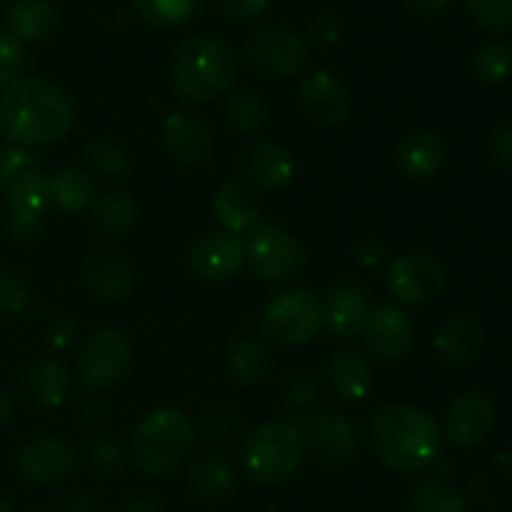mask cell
I'll return each mask as SVG.
<instances>
[{"label":"cell","mask_w":512,"mask_h":512,"mask_svg":"<svg viewBox=\"0 0 512 512\" xmlns=\"http://www.w3.org/2000/svg\"><path fill=\"white\" fill-rule=\"evenodd\" d=\"M13 413H15L13 398H10V395L5 393L3 388H0V428H5V425L10 423V418H13Z\"/></svg>","instance_id":"db71d44e"},{"label":"cell","mask_w":512,"mask_h":512,"mask_svg":"<svg viewBox=\"0 0 512 512\" xmlns=\"http://www.w3.org/2000/svg\"><path fill=\"white\" fill-rule=\"evenodd\" d=\"M125 455L123 448L118 443L108 438H98L95 443H90L88 448V465L98 475H113L123 468Z\"/></svg>","instance_id":"b9f144b4"},{"label":"cell","mask_w":512,"mask_h":512,"mask_svg":"<svg viewBox=\"0 0 512 512\" xmlns=\"http://www.w3.org/2000/svg\"><path fill=\"white\" fill-rule=\"evenodd\" d=\"M305 448L325 465H348L360 450V433L353 420L343 413H320L310 418L303 428Z\"/></svg>","instance_id":"e0dca14e"},{"label":"cell","mask_w":512,"mask_h":512,"mask_svg":"<svg viewBox=\"0 0 512 512\" xmlns=\"http://www.w3.org/2000/svg\"><path fill=\"white\" fill-rule=\"evenodd\" d=\"M83 283L95 298L125 300L135 288V268L115 250H95L83 263Z\"/></svg>","instance_id":"44dd1931"},{"label":"cell","mask_w":512,"mask_h":512,"mask_svg":"<svg viewBox=\"0 0 512 512\" xmlns=\"http://www.w3.org/2000/svg\"><path fill=\"white\" fill-rule=\"evenodd\" d=\"M30 303V288L15 270H0V315H23Z\"/></svg>","instance_id":"ab89813d"},{"label":"cell","mask_w":512,"mask_h":512,"mask_svg":"<svg viewBox=\"0 0 512 512\" xmlns=\"http://www.w3.org/2000/svg\"><path fill=\"white\" fill-rule=\"evenodd\" d=\"M330 388L345 403H363L373 393V370L355 350H343L328 365Z\"/></svg>","instance_id":"f1b7e54d"},{"label":"cell","mask_w":512,"mask_h":512,"mask_svg":"<svg viewBox=\"0 0 512 512\" xmlns=\"http://www.w3.org/2000/svg\"><path fill=\"white\" fill-rule=\"evenodd\" d=\"M58 512H105L103 505L95 503L93 498H85V495H78V498H68L63 505H60Z\"/></svg>","instance_id":"816d5d0a"},{"label":"cell","mask_w":512,"mask_h":512,"mask_svg":"<svg viewBox=\"0 0 512 512\" xmlns=\"http://www.w3.org/2000/svg\"><path fill=\"white\" fill-rule=\"evenodd\" d=\"M408 508L410 512H465L468 500L448 480L425 478L410 490Z\"/></svg>","instance_id":"1f68e13d"},{"label":"cell","mask_w":512,"mask_h":512,"mask_svg":"<svg viewBox=\"0 0 512 512\" xmlns=\"http://www.w3.org/2000/svg\"><path fill=\"white\" fill-rule=\"evenodd\" d=\"M283 395L295 410L310 413L320 403V383L308 373V370H293L283 383Z\"/></svg>","instance_id":"74e56055"},{"label":"cell","mask_w":512,"mask_h":512,"mask_svg":"<svg viewBox=\"0 0 512 512\" xmlns=\"http://www.w3.org/2000/svg\"><path fill=\"white\" fill-rule=\"evenodd\" d=\"M453 0H405L410 10L415 15H423V18H433V15H440L445 8H450Z\"/></svg>","instance_id":"f907efd6"},{"label":"cell","mask_w":512,"mask_h":512,"mask_svg":"<svg viewBox=\"0 0 512 512\" xmlns=\"http://www.w3.org/2000/svg\"><path fill=\"white\" fill-rule=\"evenodd\" d=\"M238 413L228 405H213L210 410L203 413V433L208 435L210 440H230L235 433H238Z\"/></svg>","instance_id":"7bdbcfd3"},{"label":"cell","mask_w":512,"mask_h":512,"mask_svg":"<svg viewBox=\"0 0 512 512\" xmlns=\"http://www.w3.org/2000/svg\"><path fill=\"white\" fill-rule=\"evenodd\" d=\"M58 28V8L53 0H13L8 8V33L20 43H40Z\"/></svg>","instance_id":"83f0119b"},{"label":"cell","mask_w":512,"mask_h":512,"mask_svg":"<svg viewBox=\"0 0 512 512\" xmlns=\"http://www.w3.org/2000/svg\"><path fill=\"white\" fill-rule=\"evenodd\" d=\"M213 215L225 233L245 235L260 220V208L248 185L225 183L213 195Z\"/></svg>","instance_id":"484cf974"},{"label":"cell","mask_w":512,"mask_h":512,"mask_svg":"<svg viewBox=\"0 0 512 512\" xmlns=\"http://www.w3.org/2000/svg\"><path fill=\"white\" fill-rule=\"evenodd\" d=\"M310 30H313V38L318 40V43L333 45L338 43L340 35H343V20L335 13H330V10H325V13L315 15Z\"/></svg>","instance_id":"7dc6e473"},{"label":"cell","mask_w":512,"mask_h":512,"mask_svg":"<svg viewBox=\"0 0 512 512\" xmlns=\"http://www.w3.org/2000/svg\"><path fill=\"white\" fill-rule=\"evenodd\" d=\"M70 383V370L60 360L43 358L25 370L23 395L33 408L55 410L68 398Z\"/></svg>","instance_id":"cb8c5ba5"},{"label":"cell","mask_w":512,"mask_h":512,"mask_svg":"<svg viewBox=\"0 0 512 512\" xmlns=\"http://www.w3.org/2000/svg\"><path fill=\"white\" fill-rule=\"evenodd\" d=\"M353 255L365 270H373L380 268V265L388 260V248H385L378 238H363L358 240V245L353 248Z\"/></svg>","instance_id":"c3c4849f"},{"label":"cell","mask_w":512,"mask_h":512,"mask_svg":"<svg viewBox=\"0 0 512 512\" xmlns=\"http://www.w3.org/2000/svg\"><path fill=\"white\" fill-rule=\"evenodd\" d=\"M473 73L475 78L483 80L488 85L505 83L512 73V48L500 43V40H490V43L480 45L473 53Z\"/></svg>","instance_id":"e575fe53"},{"label":"cell","mask_w":512,"mask_h":512,"mask_svg":"<svg viewBox=\"0 0 512 512\" xmlns=\"http://www.w3.org/2000/svg\"><path fill=\"white\" fill-rule=\"evenodd\" d=\"M243 245L245 265L263 283H285L305 268L303 243L273 220H258L245 233Z\"/></svg>","instance_id":"8992f818"},{"label":"cell","mask_w":512,"mask_h":512,"mask_svg":"<svg viewBox=\"0 0 512 512\" xmlns=\"http://www.w3.org/2000/svg\"><path fill=\"white\" fill-rule=\"evenodd\" d=\"M25 63H28V53L23 43L8 30H0V90L13 85L23 75Z\"/></svg>","instance_id":"f35d334b"},{"label":"cell","mask_w":512,"mask_h":512,"mask_svg":"<svg viewBox=\"0 0 512 512\" xmlns=\"http://www.w3.org/2000/svg\"><path fill=\"white\" fill-rule=\"evenodd\" d=\"M190 270L200 283L223 285L238 278L245 268V245L240 235L213 230L190 248Z\"/></svg>","instance_id":"7c38bea8"},{"label":"cell","mask_w":512,"mask_h":512,"mask_svg":"<svg viewBox=\"0 0 512 512\" xmlns=\"http://www.w3.org/2000/svg\"><path fill=\"white\" fill-rule=\"evenodd\" d=\"M135 13L155 28H175L195 18L203 0H130Z\"/></svg>","instance_id":"836d02e7"},{"label":"cell","mask_w":512,"mask_h":512,"mask_svg":"<svg viewBox=\"0 0 512 512\" xmlns=\"http://www.w3.org/2000/svg\"><path fill=\"white\" fill-rule=\"evenodd\" d=\"M103 418H105V410L103 405H100V400L90 398L85 400V403H80L78 423L83 425V428H98V425L103 423Z\"/></svg>","instance_id":"681fc988"},{"label":"cell","mask_w":512,"mask_h":512,"mask_svg":"<svg viewBox=\"0 0 512 512\" xmlns=\"http://www.w3.org/2000/svg\"><path fill=\"white\" fill-rule=\"evenodd\" d=\"M388 290L398 303L428 305L445 290V270L435 258L405 253L388 268Z\"/></svg>","instance_id":"8fae6325"},{"label":"cell","mask_w":512,"mask_h":512,"mask_svg":"<svg viewBox=\"0 0 512 512\" xmlns=\"http://www.w3.org/2000/svg\"><path fill=\"white\" fill-rule=\"evenodd\" d=\"M360 338L375 358L400 360L413 348L415 325L400 305L380 303L365 315L360 325Z\"/></svg>","instance_id":"4fadbf2b"},{"label":"cell","mask_w":512,"mask_h":512,"mask_svg":"<svg viewBox=\"0 0 512 512\" xmlns=\"http://www.w3.org/2000/svg\"><path fill=\"white\" fill-rule=\"evenodd\" d=\"M5 208H8L10 235L20 243H33L43 230L50 208L48 175L35 168L13 180L5 190Z\"/></svg>","instance_id":"30bf717a"},{"label":"cell","mask_w":512,"mask_h":512,"mask_svg":"<svg viewBox=\"0 0 512 512\" xmlns=\"http://www.w3.org/2000/svg\"><path fill=\"white\" fill-rule=\"evenodd\" d=\"M138 205L128 190H108L90 205V223L103 238L120 240L135 228Z\"/></svg>","instance_id":"4316f807"},{"label":"cell","mask_w":512,"mask_h":512,"mask_svg":"<svg viewBox=\"0 0 512 512\" xmlns=\"http://www.w3.org/2000/svg\"><path fill=\"white\" fill-rule=\"evenodd\" d=\"M488 153L495 168L512 170V125L503 123L490 133Z\"/></svg>","instance_id":"f6af8a7d"},{"label":"cell","mask_w":512,"mask_h":512,"mask_svg":"<svg viewBox=\"0 0 512 512\" xmlns=\"http://www.w3.org/2000/svg\"><path fill=\"white\" fill-rule=\"evenodd\" d=\"M498 408L483 390H468L453 398L445 413V438L460 450L478 448L495 428Z\"/></svg>","instance_id":"9a60e30c"},{"label":"cell","mask_w":512,"mask_h":512,"mask_svg":"<svg viewBox=\"0 0 512 512\" xmlns=\"http://www.w3.org/2000/svg\"><path fill=\"white\" fill-rule=\"evenodd\" d=\"M508 512H512V510H508Z\"/></svg>","instance_id":"9f6ffc18"},{"label":"cell","mask_w":512,"mask_h":512,"mask_svg":"<svg viewBox=\"0 0 512 512\" xmlns=\"http://www.w3.org/2000/svg\"><path fill=\"white\" fill-rule=\"evenodd\" d=\"M368 435L380 463L395 473L428 470L443 450L438 420L415 405H385L375 410Z\"/></svg>","instance_id":"7a4b0ae2"},{"label":"cell","mask_w":512,"mask_h":512,"mask_svg":"<svg viewBox=\"0 0 512 512\" xmlns=\"http://www.w3.org/2000/svg\"><path fill=\"white\" fill-rule=\"evenodd\" d=\"M160 140L163 148L173 160L188 168H200L210 160L215 148L213 130H210L208 120L200 115L188 113V110H178V113L165 115L160 123Z\"/></svg>","instance_id":"d6986e66"},{"label":"cell","mask_w":512,"mask_h":512,"mask_svg":"<svg viewBox=\"0 0 512 512\" xmlns=\"http://www.w3.org/2000/svg\"><path fill=\"white\" fill-rule=\"evenodd\" d=\"M470 18L488 33H503L512 25V0H465Z\"/></svg>","instance_id":"8d00e7d4"},{"label":"cell","mask_w":512,"mask_h":512,"mask_svg":"<svg viewBox=\"0 0 512 512\" xmlns=\"http://www.w3.org/2000/svg\"><path fill=\"white\" fill-rule=\"evenodd\" d=\"M235 485V465L225 453H205L190 470V488L208 503L228 498Z\"/></svg>","instance_id":"f546056e"},{"label":"cell","mask_w":512,"mask_h":512,"mask_svg":"<svg viewBox=\"0 0 512 512\" xmlns=\"http://www.w3.org/2000/svg\"><path fill=\"white\" fill-rule=\"evenodd\" d=\"M238 170L250 190L273 193L293 183L298 165L285 145L273 140H255L240 150Z\"/></svg>","instance_id":"5bb4252c"},{"label":"cell","mask_w":512,"mask_h":512,"mask_svg":"<svg viewBox=\"0 0 512 512\" xmlns=\"http://www.w3.org/2000/svg\"><path fill=\"white\" fill-rule=\"evenodd\" d=\"M133 363V345L130 338L118 328H100L85 340V348L80 353V383L90 393H100L128 375Z\"/></svg>","instance_id":"ba28073f"},{"label":"cell","mask_w":512,"mask_h":512,"mask_svg":"<svg viewBox=\"0 0 512 512\" xmlns=\"http://www.w3.org/2000/svg\"><path fill=\"white\" fill-rule=\"evenodd\" d=\"M80 328L73 318H58L48 328V345L55 353H68L78 343Z\"/></svg>","instance_id":"bcb514c9"},{"label":"cell","mask_w":512,"mask_h":512,"mask_svg":"<svg viewBox=\"0 0 512 512\" xmlns=\"http://www.w3.org/2000/svg\"><path fill=\"white\" fill-rule=\"evenodd\" d=\"M225 370L238 385L255 388V385L268 383L270 375L275 373V355L268 343L245 335V338H238L228 348Z\"/></svg>","instance_id":"d4e9b609"},{"label":"cell","mask_w":512,"mask_h":512,"mask_svg":"<svg viewBox=\"0 0 512 512\" xmlns=\"http://www.w3.org/2000/svg\"><path fill=\"white\" fill-rule=\"evenodd\" d=\"M448 148L435 130L415 128L405 133L395 145V163L398 170L410 180H428L440 173Z\"/></svg>","instance_id":"7402d4cb"},{"label":"cell","mask_w":512,"mask_h":512,"mask_svg":"<svg viewBox=\"0 0 512 512\" xmlns=\"http://www.w3.org/2000/svg\"><path fill=\"white\" fill-rule=\"evenodd\" d=\"M298 108L318 128H338L350 113L348 88L328 70H313L298 85Z\"/></svg>","instance_id":"ac0fdd59"},{"label":"cell","mask_w":512,"mask_h":512,"mask_svg":"<svg viewBox=\"0 0 512 512\" xmlns=\"http://www.w3.org/2000/svg\"><path fill=\"white\" fill-rule=\"evenodd\" d=\"M303 453L305 440L298 425L290 420H268L243 440L240 463L253 483L278 488L298 473Z\"/></svg>","instance_id":"5b68a950"},{"label":"cell","mask_w":512,"mask_h":512,"mask_svg":"<svg viewBox=\"0 0 512 512\" xmlns=\"http://www.w3.org/2000/svg\"><path fill=\"white\" fill-rule=\"evenodd\" d=\"M195 448V425L183 410L155 408L130 435V458L143 475L168 478L185 465Z\"/></svg>","instance_id":"277c9868"},{"label":"cell","mask_w":512,"mask_h":512,"mask_svg":"<svg viewBox=\"0 0 512 512\" xmlns=\"http://www.w3.org/2000/svg\"><path fill=\"white\" fill-rule=\"evenodd\" d=\"M85 158L105 178H120V175L128 173V155H125V150L115 145L110 138H103V135L90 138L85 143Z\"/></svg>","instance_id":"d590c367"},{"label":"cell","mask_w":512,"mask_h":512,"mask_svg":"<svg viewBox=\"0 0 512 512\" xmlns=\"http://www.w3.org/2000/svg\"><path fill=\"white\" fill-rule=\"evenodd\" d=\"M75 125V105L45 78H18L0 93V135L15 148L63 140Z\"/></svg>","instance_id":"6da1fadb"},{"label":"cell","mask_w":512,"mask_h":512,"mask_svg":"<svg viewBox=\"0 0 512 512\" xmlns=\"http://www.w3.org/2000/svg\"><path fill=\"white\" fill-rule=\"evenodd\" d=\"M35 168H40V163L33 153H28V150L23 148H15V145L10 143H0V188L8 190V185L13 183V180H18L20 175Z\"/></svg>","instance_id":"60d3db41"},{"label":"cell","mask_w":512,"mask_h":512,"mask_svg":"<svg viewBox=\"0 0 512 512\" xmlns=\"http://www.w3.org/2000/svg\"><path fill=\"white\" fill-rule=\"evenodd\" d=\"M248 65L265 80H285L300 73L308 60L303 38L290 25L270 23L255 30L245 50Z\"/></svg>","instance_id":"9c48e42d"},{"label":"cell","mask_w":512,"mask_h":512,"mask_svg":"<svg viewBox=\"0 0 512 512\" xmlns=\"http://www.w3.org/2000/svg\"><path fill=\"white\" fill-rule=\"evenodd\" d=\"M223 113L238 133H255V130L265 125V118H268V103H265L263 95L255 93V90L240 88L233 90V93L225 98Z\"/></svg>","instance_id":"d6a6232c"},{"label":"cell","mask_w":512,"mask_h":512,"mask_svg":"<svg viewBox=\"0 0 512 512\" xmlns=\"http://www.w3.org/2000/svg\"><path fill=\"white\" fill-rule=\"evenodd\" d=\"M273 0H213L215 10L228 23H253L270 8Z\"/></svg>","instance_id":"ee69618b"},{"label":"cell","mask_w":512,"mask_h":512,"mask_svg":"<svg viewBox=\"0 0 512 512\" xmlns=\"http://www.w3.org/2000/svg\"><path fill=\"white\" fill-rule=\"evenodd\" d=\"M263 330L285 348L310 343L323 330V305L315 293L290 288L270 298L263 308Z\"/></svg>","instance_id":"52a82bcc"},{"label":"cell","mask_w":512,"mask_h":512,"mask_svg":"<svg viewBox=\"0 0 512 512\" xmlns=\"http://www.w3.org/2000/svg\"><path fill=\"white\" fill-rule=\"evenodd\" d=\"M50 203L63 213H83L95 200V183L88 173L78 168H63L48 178Z\"/></svg>","instance_id":"4dcf8cb0"},{"label":"cell","mask_w":512,"mask_h":512,"mask_svg":"<svg viewBox=\"0 0 512 512\" xmlns=\"http://www.w3.org/2000/svg\"><path fill=\"white\" fill-rule=\"evenodd\" d=\"M488 330L475 315H458L448 320L435 335V353L448 365H468L483 355Z\"/></svg>","instance_id":"603a6c76"},{"label":"cell","mask_w":512,"mask_h":512,"mask_svg":"<svg viewBox=\"0 0 512 512\" xmlns=\"http://www.w3.org/2000/svg\"><path fill=\"white\" fill-rule=\"evenodd\" d=\"M18 468L30 483L58 485L65 483L78 470V453L65 438L38 435L20 448Z\"/></svg>","instance_id":"2e32d148"},{"label":"cell","mask_w":512,"mask_h":512,"mask_svg":"<svg viewBox=\"0 0 512 512\" xmlns=\"http://www.w3.org/2000/svg\"><path fill=\"white\" fill-rule=\"evenodd\" d=\"M123 512H160V505L150 498H133L125 503Z\"/></svg>","instance_id":"f5cc1de1"},{"label":"cell","mask_w":512,"mask_h":512,"mask_svg":"<svg viewBox=\"0 0 512 512\" xmlns=\"http://www.w3.org/2000/svg\"><path fill=\"white\" fill-rule=\"evenodd\" d=\"M320 305H323V330L335 340H350L360 333V325L370 310L363 285L348 278L330 283Z\"/></svg>","instance_id":"ffe728a7"},{"label":"cell","mask_w":512,"mask_h":512,"mask_svg":"<svg viewBox=\"0 0 512 512\" xmlns=\"http://www.w3.org/2000/svg\"><path fill=\"white\" fill-rule=\"evenodd\" d=\"M0 512H15V508H13V505L8 503V500L0 498Z\"/></svg>","instance_id":"11a10c76"},{"label":"cell","mask_w":512,"mask_h":512,"mask_svg":"<svg viewBox=\"0 0 512 512\" xmlns=\"http://www.w3.org/2000/svg\"><path fill=\"white\" fill-rule=\"evenodd\" d=\"M235 75H238L235 48L213 33H193L180 40L170 63L175 93L190 105H205L228 93Z\"/></svg>","instance_id":"3957f363"}]
</instances>
